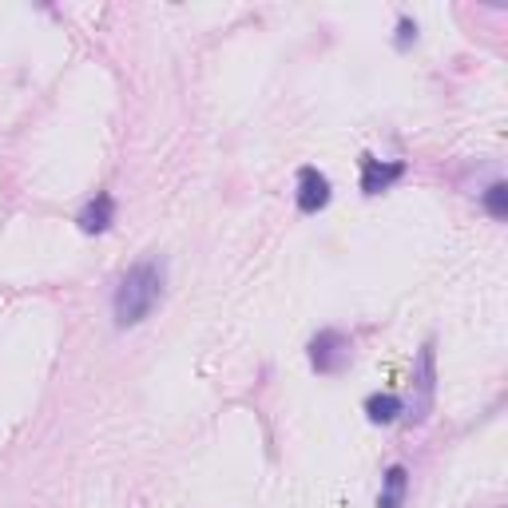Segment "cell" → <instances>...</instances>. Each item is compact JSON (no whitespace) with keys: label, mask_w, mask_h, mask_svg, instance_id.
<instances>
[{"label":"cell","mask_w":508,"mask_h":508,"mask_svg":"<svg viewBox=\"0 0 508 508\" xmlns=\"http://www.w3.org/2000/svg\"><path fill=\"white\" fill-rule=\"evenodd\" d=\"M405 485H409V472H405V464H393V469L385 472V488H381L377 508H401V501H405Z\"/></svg>","instance_id":"cell-6"},{"label":"cell","mask_w":508,"mask_h":508,"mask_svg":"<svg viewBox=\"0 0 508 508\" xmlns=\"http://www.w3.org/2000/svg\"><path fill=\"white\" fill-rule=\"evenodd\" d=\"M485 207L493 210L496 218H504V215H508V187H504V183H493V187L485 191Z\"/></svg>","instance_id":"cell-8"},{"label":"cell","mask_w":508,"mask_h":508,"mask_svg":"<svg viewBox=\"0 0 508 508\" xmlns=\"http://www.w3.org/2000/svg\"><path fill=\"white\" fill-rule=\"evenodd\" d=\"M405 175V163H381L374 155H361V191L366 194H381L385 187H393Z\"/></svg>","instance_id":"cell-4"},{"label":"cell","mask_w":508,"mask_h":508,"mask_svg":"<svg viewBox=\"0 0 508 508\" xmlns=\"http://www.w3.org/2000/svg\"><path fill=\"white\" fill-rule=\"evenodd\" d=\"M310 366L318 374H342L350 366V342H345L342 329H321L310 342Z\"/></svg>","instance_id":"cell-2"},{"label":"cell","mask_w":508,"mask_h":508,"mask_svg":"<svg viewBox=\"0 0 508 508\" xmlns=\"http://www.w3.org/2000/svg\"><path fill=\"white\" fill-rule=\"evenodd\" d=\"M397 32H401V36H397V48H409V40H417V24H413L409 16H401V24H397Z\"/></svg>","instance_id":"cell-9"},{"label":"cell","mask_w":508,"mask_h":508,"mask_svg":"<svg viewBox=\"0 0 508 508\" xmlns=\"http://www.w3.org/2000/svg\"><path fill=\"white\" fill-rule=\"evenodd\" d=\"M329 202V179L318 167H302L298 171V210L302 215H318Z\"/></svg>","instance_id":"cell-3"},{"label":"cell","mask_w":508,"mask_h":508,"mask_svg":"<svg viewBox=\"0 0 508 508\" xmlns=\"http://www.w3.org/2000/svg\"><path fill=\"white\" fill-rule=\"evenodd\" d=\"M163 262L147 258V262H135L131 270L120 278V286H115V326L127 329V326H139L143 318L151 314V310L159 306V298H163Z\"/></svg>","instance_id":"cell-1"},{"label":"cell","mask_w":508,"mask_h":508,"mask_svg":"<svg viewBox=\"0 0 508 508\" xmlns=\"http://www.w3.org/2000/svg\"><path fill=\"white\" fill-rule=\"evenodd\" d=\"M366 413L374 425H389V421H397V413H401V401H397L393 393H374L366 401Z\"/></svg>","instance_id":"cell-7"},{"label":"cell","mask_w":508,"mask_h":508,"mask_svg":"<svg viewBox=\"0 0 508 508\" xmlns=\"http://www.w3.org/2000/svg\"><path fill=\"white\" fill-rule=\"evenodd\" d=\"M112 218H115V199H112V194H96V199L80 210V218H75V223H80L83 234H99V231H107V226H112Z\"/></svg>","instance_id":"cell-5"}]
</instances>
